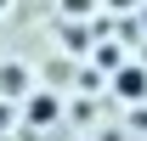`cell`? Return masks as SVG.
I'll use <instances>...</instances> for the list:
<instances>
[{
  "instance_id": "obj_1",
  "label": "cell",
  "mask_w": 147,
  "mask_h": 141,
  "mask_svg": "<svg viewBox=\"0 0 147 141\" xmlns=\"http://www.w3.org/2000/svg\"><path fill=\"white\" fill-rule=\"evenodd\" d=\"M113 96L119 102H147V68L142 62H119L113 68Z\"/></svg>"
},
{
  "instance_id": "obj_2",
  "label": "cell",
  "mask_w": 147,
  "mask_h": 141,
  "mask_svg": "<svg viewBox=\"0 0 147 141\" xmlns=\"http://www.w3.org/2000/svg\"><path fill=\"white\" fill-rule=\"evenodd\" d=\"M57 113H62V102H57V96H45V90L23 96V119H28V124H57Z\"/></svg>"
},
{
  "instance_id": "obj_3",
  "label": "cell",
  "mask_w": 147,
  "mask_h": 141,
  "mask_svg": "<svg viewBox=\"0 0 147 141\" xmlns=\"http://www.w3.org/2000/svg\"><path fill=\"white\" fill-rule=\"evenodd\" d=\"M23 79H28V73H23L17 62H6V68H0V96H23V90H28Z\"/></svg>"
},
{
  "instance_id": "obj_4",
  "label": "cell",
  "mask_w": 147,
  "mask_h": 141,
  "mask_svg": "<svg viewBox=\"0 0 147 141\" xmlns=\"http://www.w3.org/2000/svg\"><path fill=\"white\" fill-rule=\"evenodd\" d=\"M62 11H74V17H79V11H91V0H62Z\"/></svg>"
},
{
  "instance_id": "obj_5",
  "label": "cell",
  "mask_w": 147,
  "mask_h": 141,
  "mask_svg": "<svg viewBox=\"0 0 147 141\" xmlns=\"http://www.w3.org/2000/svg\"><path fill=\"white\" fill-rule=\"evenodd\" d=\"M6 119H11V107H6V102H0V130H6Z\"/></svg>"
},
{
  "instance_id": "obj_6",
  "label": "cell",
  "mask_w": 147,
  "mask_h": 141,
  "mask_svg": "<svg viewBox=\"0 0 147 141\" xmlns=\"http://www.w3.org/2000/svg\"><path fill=\"white\" fill-rule=\"evenodd\" d=\"M108 6H113V11H119V6H130V0H108Z\"/></svg>"
},
{
  "instance_id": "obj_7",
  "label": "cell",
  "mask_w": 147,
  "mask_h": 141,
  "mask_svg": "<svg viewBox=\"0 0 147 141\" xmlns=\"http://www.w3.org/2000/svg\"><path fill=\"white\" fill-rule=\"evenodd\" d=\"M6 6H11V0H0V11H6Z\"/></svg>"
},
{
  "instance_id": "obj_8",
  "label": "cell",
  "mask_w": 147,
  "mask_h": 141,
  "mask_svg": "<svg viewBox=\"0 0 147 141\" xmlns=\"http://www.w3.org/2000/svg\"><path fill=\"white\" fill-rule=\"evenodd\" d=\"M142 23H147V11H142Z\"/></svg>"
}]
</instances>
